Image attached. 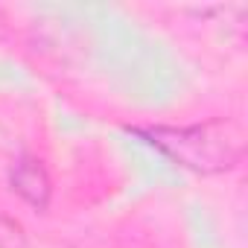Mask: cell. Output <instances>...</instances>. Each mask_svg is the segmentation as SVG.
<instances>
[{
	"instance_id": "1",
	"label": "cell",
	"mask_w": 248,
	"mask_h": 248,
	"mask_svg": "<svg viewBox=\"0 0 248 248\" xmlns=\"http://www.w3.org/2000/svg\"><path fill=\"white\" fill-rule=\"evenodd\" d=\"M129 132L196 175L231 172L242 164L248 149L242 123L231 117H210L193 126H135Z\"/></svg>"
},
{
	"instance_id": "2",
	"label": "cell",
	"mask_w": 248,
	"mask_h": 248,
	"mask_svg": "<svg viewBox=\"0 0 248 248\" xmlns=\"http://www.w3.org/2000/svg\"><path fill=\"white\" fill-rule=\"evenodd\" d=\"M9 187L12 193H18L30 207L35 210H47L50 207V199H53V181H50V172L44 167V161L38 155H30L24 152L12 170H9Z\"/></svg>"
},
{
	"instance_id": "3",
	"label": "cell",
	"mask_w": 248,
	"mask_h": 248,
	"mask_svg": "<svg viewBox=\"0 0 248 248\" xmlns=\"http://www.w3.org/2000/svg\"><path fill=\"white\" fill-rule=\"evenodd\" d=\"M0 248H30L27 233L15 219L0 216Z\"/></svg>"
}]
</instances>
